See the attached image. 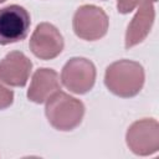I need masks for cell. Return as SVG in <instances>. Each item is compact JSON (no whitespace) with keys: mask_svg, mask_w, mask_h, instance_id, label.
I'll list each match as a JSON object with an SVG mask.
<instances>
[{"mask_svg":"<svg viewBox=\"0 0 159 159\" xmlns=\"http://www.w3.org/2000/svg\"><path fill=\"white\" fill-rule=\"evenodd\" d=\"M144 78L145 75L140 63L132 60H119L107 67L104 83L113 94L129 98L140 92Z\"/></svg>","mask_w":159,"mask_h":159,"instance_id":"6da1fadb","label":"cell"},{"mask_svg":"<svg viewBox=\"0 0 159 159\" xmlns=\"http://www.w3.org/2000/svg\"><path fill=\"white\" fill-rule=\"evenodd\" d=\"M45 113L53 128L67 132L75 129L82 122L84 106L80 99L62 91H57L48 97Z\"/></svg>","mask_w":159,"mask_h":159,"instance_id":"7a4b0ae2","label":"cell"},{"mask_svg":"<svg viewBox=\"0 0 159 159\" xmlns=\"http://www.w3.org/2000/svg\"><path fill=\"white\" fill-rule=\"evenodd\" d=\"M108 16L107 14L96 5H82L80 6L72 20L75 34L87 41H96L102 39L108 30Z\"/></svg>","mask_w":159,"mask_h":159,"instance_id":"3957f363","label":"cell"},{"mask_svg":"<svg viewBox=\"0 0 159 159\" xmlns=\"http://www.w3.org/2000/svg\"><path fill=\"white\" fill-rule=\"evenodd\" d=\"M61 80L63 86L73 93L83 94L92 89L96 81V67L84 57L70 58L62 68Z\"/></svg>","mask_w":159,"mask_h":159,"instance_id":"277c9868","label":"cell"},{"mask_svg":"<svg viewBox=\"0 0 159 159\" xmlns=\"http://www.w3.org/2000/svg\"><path fill=\"white\" fill-rule=\"evenodd\" d=\"M30 14L20 5L0 9V45H9L24 40L30 29Z\"/></svg>","mask_w":159,"mask_h":159,"instance_id":"5b68a950","label":"cell"},{"mask_svg":"<svg viewBox=\"0 0 159 159\" xmlns=\"http://www.w3.org/2000/svg\"><path fill=\"white\" fill-rule=\"evenodd\" d=\"M127 144L138 155H149L159 149V124L153 118L134 122L127 130Z\"/></svg>","mask_w":159,"mask_h":159,"instance_id":"8992f818","label":"cell"},{"mask_svg":"<svg viewBox=\"0 0 159 159\" xmlns=\"http://www.w3.org/2000/svg\"><path fill=\"white\" fill-rule=\"evenodd\" d=\"M63 37L58 29L48 22H41L34 30L30 39L31 52L41 60H52L63 50Z\"/></svg>","mask_w":159,"mask_h":159,"instance_id":"52a82bcc","label":"cell"},{"mask_svg":"<svg viewBox=\"0 0 159 159\" xmlns=\"http://www.w3.org/2000/svg\"><path fill=\"white\" fill-rule=\"evenodd\" d=\"M32 62L20 51L9 52L0 62V80L15 87H24L31 73Z\"/></svg>","mask_w":159,"mask_h":159,"instance_id":"ba28073f","label":"cell"},{"mask_svg":"<svg viewBox=\"0 0 159 159\" xmlns=\"http://www.w3.org/2000/svg\"><path fill=\"white\" fill-rule=\"evenodd\" d=\"M155 17L153 2L139 5L135 16L132 19L125 32V48H130L140 43L149 34Z\"/></svg>","mask_w":159,"mask_h":159,"instance_id":"9c48e42d","label":"cell"},{"mask_svg":"<svg viewBox=\"0 0 159 159\" xmlns=\"http://www.w3.org/2000/svg\"><path fill=\"white\" fill-rule=\"evenodd\" d=\"M60 89L58 75L51 68H39L31 80L27 98L35 103H42Z\"/></svg>","mask_w":159,"mask_h":159,"instance_id":"30bf717a","label":"cell"},{"mask_svg":"<svg viewBox=\"0 0 159 159\" xmlns=\"http://www.w3.org/2000/svg\"><path fill=\"white\" fill-rule=\"evenodd\" d=\"M157 0H118L117 9L120 14H129L134 7L144 4V2H155Z\"/></svg>","mask_w":159,"mask_h":159,"instance_id":"8fae6325","label":"cell"},{"mask_svg":"<svg viewBox=\"0 0 159 159\" xmlns=\"http://www.w3.org/2000/svg\"><path fill=\"white\" fill-rule=\"evenodd\" d=\"M12 101H14V92L0 82V109H5L9 106H11Z\"/></svg>","mask_w":159,"mask_h":159,"instance_id":"7c38bea8","label":"cell"},{"mask_svg":"<svg viewBox=\"0 0 159 159\" xmlns=\"http://www.w3.org/2000/svg\"><path fill=\"white\" fill-rule=\"evenodd\" d=\"M4 1H5V0H0V2H4Z\"/></svg>","mask_w":159,"mask_h":159,"instance_id":"4fadbf2b","label":"cell"}]
</instances>
